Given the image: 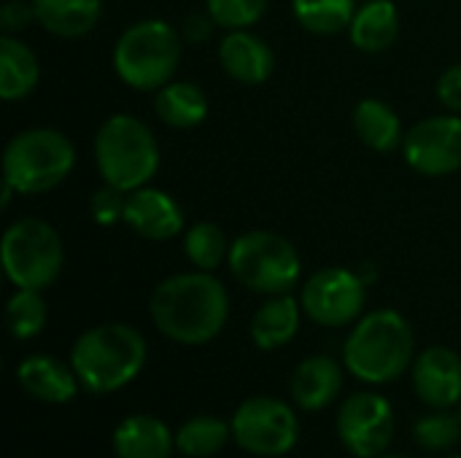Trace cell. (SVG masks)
<instances>
[{
    "label": "cell",
    "mask_w": 461,
    "mask_h": 458,
    "mask_svg": "<svg viewBox=\"0 0 461 458\" xmlns=\"http://www.w3.org/2000/svg\"><path fill=\"white\" fill-rule=\"evenodd\" d=\"M149 313L154 327L173 343L203 346L224 329L230 297L213 273H178L157 283L149 300Z\"/></svg>",
    "instance_id": "cell-1"
},
{
    "label": "cell",
    "mask_w": 461,
    "mask_h": 458,
    "mask_svg": "<svg viewBox=\"0 0 461 458\" xmlns=\"http://www.w3.org/2000/svg\"><path fill=\"white\" fill-rule=\"evenodd\" d=\"M146 364V340L127 324H100L86 329L70 351V367L78 383L92 394H111L140 375Z\"/></svg>",
    "instance_id": "cell-2"
},
{
    "label": "cell",
    "mask_w": 461,
    "mask_h": 458,
    "mask_svg": "<svg viewBox=\"0 0 461 458\" xmlns=\"http://www.w3.org/2000/svg\"><path fill=\"white\" fill-rule=\"evenodd\" d=\"M413 329L397 310L362 316L343 346L346 370L373 386L397 381L413 362Z\"/></svg>",
    "instance_id": "cell-3"
},
{
    "label": "cell",
    "mask_w": 461,
    "mask_h": 458,
    "mask_svg": "<svg viewBox=\"0 0 461 458\" xmlns=\"http://www.w3.org/2000/svg\"><path fill=\"white\" fill-rule=\"evenodd\" d=\"M95 162L103 184L130 194L157 175L159 143L143 119L113 113L95 132Z\"/></svg>",
    "instance_id": "cell-4"
},
{
    "label": "cell",
    "mask_w": 461,
    "mask_h": 458,
    "mask_svg": "<svg viewBox=\"0 0 461 458\" xmlns=\"http://www.w3.org/2000/svg\"><path fill=\"white\" fill-rule=\"evenodd\" d=\"M181 62V35L165 19L130 24L113 46L116 76L138 92H157L173 81Z\"/></svg>",
    "instance_id": "cell-5"
},
{
    "label": "cell",
    "mask_w": 461,
    "mask_h": 458,
    "mask_svg": "<svg viewBox=\"0 0 461 458\" xmlns=\"http://www.w3.org/2000/svg\"><path fill=\"white\" fill-rule=\"evenodd\" d=\"M76 167L73 143L54 127L16 132L3 151V181L16 194H43L59 186Z\"/></svg>",
    "instance_id": "cell-6"
},
{
    "label": "cell",
    "mask_w": 461,
    "mask_h": 458,
    "mask_svg": "<svg viewBox=\"0 0 461 458\" xmlns=\"http://www.w3.org/2000/svg\"><path fill=\"white\" fill-rule=\"evenodd\" d=\"M235 281L257 294H289L303 275V259L292 240L270 229L243 232L227 256Z\"/></svg>",
    "instance_id": "cell-7"
},
{
    "label": "cell",
    "mask_w": 461,
    "mask_h": 458,
    "mask_svg": "<svg viewBox=\"0 0 461 458\" xmlns=\"http://www.w3.org/2000/svg\"><path fill=\"white\" fill-rule=\"evenodd\" d=\"M5 278L16 289H49L65 265V248L57 229L35 216L14 221L0 243Z\"/></svg>",
    "instance_id": "cell-8"
},
{
    "label": "cell",
    "mask_w": 461,
    "mask_h": 458,
    "mask_svg": "<svg viewBox=\"0 0 461 458\" xmlns=\"http://www.w3.org/2000/svg\"><path fill=\"white\" fill-rule=\"evenodd\" d=\"M232 437L254 456H284L297 445L300 424L294 410L281 400L254 397L235 410Z\"/></svg>",
    "instance_id": "cell-9"
},
{
    "label": "cell",
    "mask_w": 461,
    "mask_h": 458,
    "mask_svg": "<svg viewBox=\"0 0 461 458\" xmlns=\"http://www.w3.org/2000/svg\"><path fill=\"white\" fill-rule=\"evenodd\" d=\"M367 302V281L346 267H324L303 283L300 305L321 327H346L359 321Z\"/></svg>",
    "instance_id": "cell-10"
},
{
    "label": "cell",
    "mask_w": 461,
    "mask_h": 458,
    "mask_svg": "<svg viewBox=\"0 0 461 458\" xmlns=\"http://www.w3.org/2000/svg\"><path fill=\"white\" fill-rule=\"evenodd\" d=\"M402 157L419 175L443 178L461 170V116L438 113L405 132Z\"/></svg>",
    "instance_id": "cell-11"
},
{
    "label": "cell",
    "mask_w": 461,
    "mask_h": 458,
    "mask_svg": "<svg viewBox=\"0 0 461 458\" xmlns=\"http://www.w3.org/2000/svg\"><path fill=\"white\" fill-rule=\"evenodd\" d=\"M338 435L357 458L384 456L394 435V410L381 394H354L338 413Z\"/></svg>",
    "instance_id": "cell-12"
},
{
    "label": "cell",
    "mask_w": 461,
    "mask_h": 458,
    "mask_svg": "<svg viewBox=\"0 0 461 458\" xmlns=\"http://www.w3.org/2000/svg\"><path fill=\"white\" fill-rule=\"evenodd\" d=\"M124 224L143 240H170L184 229V211L173 194L157 186H140L127 194Z\"/></svg>",
    "instance_id": "cell-13"
},
{
    "label": "cell",
    "mask_w": 461,
    "mask_h": 458,
    "mask_svg": "<svg viewBox=\"0 0 461 458\" xmlns=\"http://www.w3.org/2000/svg\"><path fill=\"white\" fill-rule=\"evenodd\" d=\"M413 389L429 408L448 410L461 402V359L446 346L427 348L413 362Z\"/></svg>",
    "instance_id": "cell-14"
},
{
    "label": "cell",
    "mask_w": 461,
    "mask_h": 458,
    "mask_svg": "<svg viewBox=\"0 0 461 458\" xmlns=\"http://www.w3.org/2000/svg\"><path fill=\"white\" fill-rule=\"evenodd\" d=\"M219 62L238 84H265L276 70V54L265 38L246 30H227L219 43Z\"/></svg>",
    "instance_id": "cell-15"
},
{
    "label": "cell",
    "mask_w": 461,
    "mask_h": 458,
    "mask_svg": "<svg viewBox=\"0 0 461 458\" xmlns=\"http://www.w3.org/2000/svg\"><path fill=\"white\" fill-rule=\"evenodd\" d=\"M16 378L32 400L46 405H65L78 394V378L73 367L46 354L27 356L16 367Z\"/></svg>",
    "instance_id": "cell-16"
},
{
    "label": "cell",
    "mask_w": 461,
    "mask_h": 458,
    "mask_svg": "<svg viewBox=\"0 0 461 458\" xmlns=\"http://www.w3.org/2000/svg\"><path fill=\"white\" fill-rule=\"evenodd\" d=\"M343 389V367L330 356L305 359L292 375V400L303 410H324Z\"/></svg>",
    "instance_id": "cell-17"
},
{
    "label": "cell",
    "mask_w": 461,
    "mask_h": 458,
    "mask_svg": "<svg viewBox=\"0 0 461 458\" xmlns=\"http://www.w3.org/2000/svg\"><path fill=\"white\" fill-rule=\"evenodd\" d=\"M41 81L38 54L16 35H0V97L5 103L22 100L35 92Z\"/></svg>",
    "instance_id": "cell-18"
},
{
    "label": "cell",
    "mask_w": 461,
    "mask_h": 458,
    "mask_svg": "<svg viewBox=\"0 0 461 458\" xmlns=\"http://www.w3.org/2000/svg\"><path fill=\"white\" fill-rule=\"evenodd\" d=\"M400 35V11L392 0H367L357 8L348 38L359 51L378 54L394 46Z\"/></svg>",
    "instance_id": "cell-19"
},
{
    "label": "cell",
    "mask_w": 461,
    "mask_h": 458,
    "mask_svg": "<svg viewBox=\"0 0 461 458\" xmlns=\"http://www.w3.org/2000/svg\"><path fill=\"white\" fill-rule=\"evenodd\" d=\"M38 24L57 38H81L103 16V0H32Z\"/></svg>",
    "instance_id": "cell-20"
},
{
    "label": "cell",
    "mask_w": 461,
    "mask_h": 458,
    "mask_svg": "<svg viewBox=\"0 0 461 458\" xmlns=\"http://www.w3.org/2000/svg\"><path fill=\"white\" fill-rule=\"evenodd\" d=\"M354 132L367 148H373L378 154H389L394 148H402V140H405V130H402L397 111L378 97H365L357 103Z\"/></svg>",
    "instance_id": "cell-21"
},
{
    "label": "cell",
    "mask_w": 461,
    "mask_h": 458,
    "mask_svg": "<svg viewBox=\"0 0 461 458\" xmlns=\"http://www.w3.org/2000/svg\"><path fill=\"white\" fill-rule=\"evenodd\" d=\"M170 429L151 416H130L113 432V451L119 458H170Z\"/></svg>",
    "instance_id": "cell-22"
},
{
    "label": "cell",
    "mask_w": 461,
    "mask_h": 458,
    "mask_svg": "<svg viewBox=\"0 0 461 458\" xmlns=\"http://www.w3.org/2000/svg\"><path fill=\"white\" fill-rule=\"evenodd\" d=\"M300 300L292 294H276L270 297L251 319V340L259 351H276L300 329Z\"/></svg>",
    "instance_id": "cell-23"
},
{
    "label": "cell",
    "mask_w": 461,
    "mask_h": 458,
    "mask_svg": "<svg viewBox=\"0 0 461 458\" xmlns=\"http://www.w3.org/2000/svg\"><path fill=\"white\" fill-rule=\"evenodd\" d=\"M157 116L173 130H192L208 116V97L192 81H170L154 92Z\"/></svg>",
    "instance_id": "cell-24"
},
{
    "label": "cell",
    "mask_w": 461,
    "mask_h": 458,
    "mask_svg": "<svg viewBox=\"0 0 461 458\" xmlns=\"http://www.w3.org/2000/svg\"><path fill=\"white\" fill-rule=\"evenodd\" d=\"M292 13L313 35H338L351 27L357 0H292Z\"/></svg>",
    "instance_id": "cell-25"
},
{
    "label": "cell",
    "mask_w": 461,
    "mask_h": 458,
    "mask_svg": "<svg viewBox=\"0 0 461 458\" xmlns=\"http://www.w3.org/2000/svg\"><path fill=\"white\" fill-rule=\"evenodd\" d=\"M230 437H232V424L213 418V416H197V418H189L186 424L178 427L176 448L184 456L208 458L219 454Z\"/></svg>",
    "instance_id": "cell-26"
},
{
    "label": "cell",
    "mask_w": 461,
    "mask_h": 458,
    "mask_svg": "<svg viewBox=\"0 0 461 458\" xmlns=\"http://www.w3.org/2000/svg\"><path fill=\"white\" fill-rule=\"evenodd\" d=\"M230 246L232 243H227L224 229L216 227L213 221H197L184 235V254H186V259L197 270H205V273H213L221 262H227Z\"/></svg>",
    "instance_id": "cell-27"
},
{
    "label": "cell",
    "mask_w": 461,
    "mask_h": 458,
    "mask_svg": "<svg viewBox=\"0 0 461 458\" xmlns=\"http://www.w3.org/2000/svg\"><path fill=\"white\" fill-rule=\"evenodd\" d=\"M46 300L38 289H16L5 308V324L16 340H32L35 335H41L46 327Z\"/></svg>",
    "instance_id": "cell-28"
},
{
    "label": "cell",
    "mask_w": 461,
    "mask_h": 458,
    "mask_svg": "<svg viewBox=\"0 0 461 458\" xmlns=\"http://www.w3.org/2000/svg\"><path fill=\"white\" fill-rule=\"evenodd\" d=\"M270 0H205V11L224 30H246L257 24Z\"/></svg>",
    "instance_id": "cell-29"
},
{
    "label": "cell",
    "mask_w": 461,
    "mask_h": 458,
    "mask_svg": "<svg viewBox=\"0 0 461 458\" xmlns=\"http://www.w3.org/2000/svg\"><path fill=\"white\" fill-rule=\"evenodd\" d=\"M416 440L421 448L427 451H448L461 437V421L459 416H448V413H432L419 418L416 424Z\"/></svg>",
    "instance_id": "cell-30"
},
{
    "label": "cell",
    "mask_w": 461,
    "mask_h": 458,
    "mask_svg": "<svg viewBox=\"0 0 461 458\" xmlns=\"http://www.w3.org/2000/svg\"><path fill=\"white\" fill-rule=\"evenodd\" d=\"M124 211H127V192L103 184L92 197H89V213L95 219V224L100 227H113L119 221H124Z\"/></svg>",
    "instance_id": "cell-31"
},
{
    "label": "cell",
    "mask_w": 461,
    "mask_h": 458,
    "mask_svg": "<svg viewBox=\"0 0 461 458\" xmlns=\"http://www.w3.org/2000/svg\"><path fill=\"white\" fill-rule=\"evenodd\" d=\"M35 19V8H32V0H5L3 8H0V30L5 35H16L22 30H27Z\"/></svg>",
    "instance_id": "cell-32"
},
{
    "label": "cell",
    "mask_w": 461,
    "mask_h": 458,
    "mask_svg": "<svg viewBox=\"0 0 461 458\" xmlns=\"http://www.w3.org/2000/svg\"><path fill=\"white\" fill-rule=\"evenodd\" d=\"M438 100L446 111L461 116V62L443 70V76L438 78Z\"/></svg>",
    "instance_id": "cell-33"
},
{
    "label": "cell",
    "mask_w": 461,
    "mask_h": 458,
    "mask_svg": "<svg viewBox=\"0 0 461 458\" xmlns=\"http://www.w3.org/2000/svg\"><path fill=\"white\" fill-rule=\"evenodd\" d=\"M213 19H211V13L205 11V13H192V16H186V24H184V35H186V40L189 43H203V40H208L211 38V32H213Z\"/></svg>",
    "instance_id": "cell-34"
},
{
    "label": "cell",
    "mask_w": 461,
    "mask_h": 458,
    "mask_svg": "<svg viewBox=\"0 0 461 458\" xmlns=\"http://www.w3.org/2000/svg\"><path fill=\"white\" fill-rule=\"evenodd\" d=\"M378 458H405V456H378Z\"/></svg>",
    "instance_id": "cell-35"
},
{
    "label": "cell",
    "mask_w": 461,
    "mask_h": 458,
    "mask_svg": "<svg viewBox=\"0 0 461 458\" xmlns=\"http://www.w3.org/2000/svg\"><path fill=\"white\" fill-rule=\"evenodd\" d=\"M459 421H461V402H459Z\"/></svg>",
    "instance_id": "cell-36"
},
{
    "label": "cell",
    "mask_w": 461,
    "mask_h": 458,
    "mask_svg": "<svg viewBox=\"0 0 461 458\" xmlns=\"http://www.w3.org/2000/svg\"><path fill=\"white\" fill-rule=\"evenodd\" d=\"M451 458H461V456H451Z\"/></svg>",
    "instance_id": "cell-37"
}]
</instances>
